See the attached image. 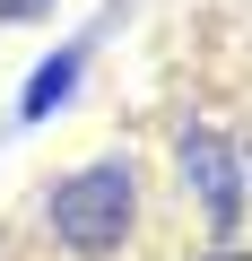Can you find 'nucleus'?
Here are the masks:
<instances>
[{
	"label": "nucleus",
	"instance_id": "obj_3",
	"mask_svg": "<svg viewBox=\"0 0 252 261\" xmlns=\"http://www.w3.org/2000/svg\"><path fill=\"white\" fill-rule=\"evenodd\" d=\"M87 53H96V35H78V44H61L35 79H26V96H18V113L26 122H44V113H61L70 105V87H78V70H87Z\"/></svg>",
	"mask_w": 252,
	"mask_h": 261
},
{
	"label": "nucleus",
	"instance_id": "obj_5",
	"mask_svg": "<svg viewBox=\"0 0 252 261\" xmlns=\"http://www.w3.org/2000/svg\"><path fill=\"white\" fill-rule=\"evenodd\" d=\"M217 261H252V252H217Z\"/></svg>",
	"mask_w": 252,
	"mask_h": 261
},
{
	"label": "nucleus",
	"instance_id": "obj_2",
	"mask_svg": "<svg viewBox=\"0 0 252 261\" xmlns=\"http://www.w3.org/2000/svg\"><path fill=\"white\" fill-rule=\"evenodd\" d=\"M174 166H183V192L200 200V218L217 235H235L243 226V148L226 140V130H209V122H183Z\"/></svg>",
	"mask_w": 252,
	"mask_h": 261
},
{
	"label": "nucleus",
	"instance_id": "obj_4",
	"mask_svg": "<svg viewBox=\"0 0 252 261\" xmlns=\"http://www.w3.org/2000/svg\"><path fill=\"white\" fill-rule=\"evenodd\" d=\"M44 9H52V0H0V18H9V27H18V18H44Z\"/></svg>",
	"mask_w": 252,
	"mask_h": 261
},
{
	"label": "nucleus",
	"instance_id": "obj_1",
	"mask_svg": "<svg viewBox=\"0 0 252 261\" xmlns=\"http://www.w3.org/2000/svg\"><path fill=\"white\" fill-rule=\"evenodd\" d=\"M131 209H139L131 166H122V157H96V166H78V174H61V183H52L44 226H52L70 252H113L122 235H131Z\"/></svg>",
	"mask_w": 252,
	"mask_h": 261
}]
</instances>
